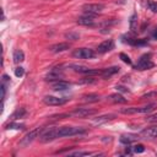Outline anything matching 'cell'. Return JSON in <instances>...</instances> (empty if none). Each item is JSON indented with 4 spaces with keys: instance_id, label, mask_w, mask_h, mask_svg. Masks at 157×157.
<instances>
[{
    "instance_id": "obj_1",
    "label": "cell",
    "mask_w": 157,
    "mask_h": 157,
    "mask_svg": "<svg viewBox=\"0 0 157 157\" xmlns=\"http://www.w3.org/2000/svg\"><path fill=\"white\" fill-rule=\"evenodd\" d=\"M86 129L80 126H60L58 128V137H65V136H74L85 134Z\"/></svg>"
},
{
    "instance_id": "obj_2",
    "label": "cell",
    "mask_w": 157,
    "mask_h": 157,
    "mask_svg": "<svg viewBox=\"0 0 157 157\" xmlns=\"http://www.w3.org/2000/svg\"><path fill=\"white\" fill-rule=\"evenodd\" d=\"M44 131V128H42V126H39V128H36V129H33V130H31L28 134H26L25 135V137L21 140V142H20V145H22V146H27V145H29L33 140H36L37 137H39L40 136V134Z\"/></svg>"
},
{
    "instance_id": "obj_3",
    "label": "cell",
    "mask_w": 157,
    "mask_h": 157,
    "mask_svg": "<svg viewBox=\"0 0 157 157\" xmlns=\"http://www.w3.org/2000/svg\"><path fill=\"white\" fill-rule=\"evenodd\" d=\"M153 65L155 64L151 61V54H144L139 59L137 64L135 65V69L136 70H147V69L153 67Z\"/></svg>"
},
{
    "instance_id": "obj_4",
    "label": "cell",
    "mask_w": 157,
    "mask_h": 157,
    "mask_svg": "<svg viewBox=\"0 0 157 157\" xmlns=\"http://www.w3.org/2000/svg\"><path fill=\"white\" fill-rule=\"evenodd\" d=\"M58 139V128H49L48 130L43 131L39 136V140L40 142H50L53 140Z\"/></svg>"
},
{
    "instance_id": "obj_5",
    "label": "cell",
    "mask_w": 157,
    "mask_h": 157,
    "mask_svg": "<svg viewBox=\"0 0 157 157\" xmlns=\"http://www.w3.org/2000/svg\"><path fill=\"white\" fill-rule=\"evenodd\" d=\"M72 56L76 59H92L94 56V53L90 48H78L72 52Z\"/></svg>"
},
{
    "instance_id": "obj_6",
    "label": "cell",
    "mask_w": 157,
    "mask_h": 157,
    "mask_svg": "<svg viewBox=\"0 0 157 157\" xmlns=\"http://www.w3.org/2000/svg\"><path fill=\"white\" fill-rule=\"evenodd\" d=\"M94 13H91V12H85V15H82L81 17L77 18V23L81 25V26H94Z\"/></svg>"
},
{
    "instance_id": "obj_7",
    "label": "cell",
    "mask_w": 157,
    "mask_h": 157,
    "mask_svg": "<svg viewBox=\"0 0 157 157\" xmlns=\"http://www.w3.org/2000/svg\"><path fill=\"white\" fill-rule=\"evenodd\" d=\"M43 102L47 105H63L67 102V99L65 98H60V97H55V96H45L43 98Z\"/></svg>"
},
{
    "instance_id": "obj_8",
    "label": "cell",
    "mask_w": 157,
    "mask_h": 157,
    "mask_svg": "<svg viewBox=\"0 0 157 157\" xmlns=\"http://www.w3.org/2000/svg\"><path fill=\"white\" fill-rule=\"evenodd\" d=\"M139 136H140L141 139H148V140L157 139V125L144 129V130L140 132V135H139Z\"/></svg>"
},
{
    "instance_id": "obj_9",
    "label": "cell",
    "mask_w": 157,
    "mask_h": 157,
    "mask_svg": "<svg viewBox=\"0 0 157 157\" xmlns=\"http://www.w3.org/2000/svg\"><path fill=\"white\" fill-rule=\"evenodd\" d=\"M82 10L85 12H91V13H99L102 12V10H104V5L103 4H85L82 5Z\"/></svg>"
},
{
    "instance_id": "obj_10",
    "label": "cell",
    "mask_w": 157,
    "mask_h": 157,
    "mask_svg": "<svg viewBox=\"0 0 157 157\" xmlns=\"http://www.w3.org/2000/svg\"><path fill=\"white\" fill-rule=\"evenodd\" d=\"M96 113H97L96 109H91V108H76L71 113V115H75V117H78V118H85V117L93 115Z\"/></svg>"
},
{
    "instance_id": "obj_11",
    "label": "cell",
    "mask_w": 157,
    "mask_h": 157,
    "mask_svg": "<svg viewBox=\"0 0 157 157\" xmlns=\"http://www.w3.org/2000/svg\"><path fill=\"white\" fill-rule=\"evenodd\" d=\"M114 48V42L113 39H107V40H103L101 44H98L97 47V52L103 54V53H107L109 50H112Z\"/></svg>"
},
{
    "instance_id": "obj_12",
    "label": "cell",
    "mask_w": 157,
    "mask_h": 157,
    "mask_svg": "<svg viewBox=\"0 0 157 157\" xmlns=\"http://www.w3.org/2000/svg\"><path fill=\"white\" fill-rule=\"evenodd\" d=\"M61 77H63V71L58 67H53L45 76V80L47 81H59V78H61Z\"/></svg>"
},
{
    "instance_id": "obj_13",
    "label": "cell",
    "mask_w": 157,
    "mask_h": 157,
    "mask_svg": "<svg viewBox=\"0 0 157 157\" xmlns=\"http://www.w3.org/2000/svg\"><path fill=\"white\" fill-rule=\"evenodd\" d=\"M119 70H120L119 66H110V67H107V69H102L101 76H102L103 78H108V77H110L112 75H115L117 72H119Z\"/></svg>"
},
{
    "instance_id": "obj_14",
    "label": "cell",
    "mask_w": 157,
    "mask_h": 157,
    "mask_svg": "<svg viewBox=\"0 0 157 157\" xmlns=\"http://www.w3.org/2000/svg\"><path fill=\"white\" fill-rule=\"evenodd\" d=\"M67 49H70V44H69V43H65V42H63V43H56V44H53V45L50 47V50H52L53 53H60V52H65V50H67Z\"/></svg>"
},
{
    "instance_id": "obj_15",
    "label": "cell",
    "mask_w": 157,
    "mask_h": 157,
    "mask_svg": "<svg viewBox=\"0 0 157 157\" xmlns=\"http://www.w3.org/2000/svg\"><path fill=\"white\" fill-rule=\"evenodd\" d=\"M70 83L69 82H66V81H63V80H59V81H56L54 85H53V90L54 91H66V90H69L70 88Z\"/></svg>"
},
{
    "instance_id": "obj_16",
    "label": "cell",
    "mask_w": 157,
    "mask_h": 157,
    "mask_svg": "<svg viewBox=\"0 0 157 157\" xmlns=\"http://www.w3.org/2000/svg\"><path fill=\"white\" fill-rule=\"evenodd\" d=\"M129 27H130V31H131L132 33H136V32H137V13H132V15L130 16Z\"/></svg>"
},
{
    "instance_id": "obj_17",
    "label": "cell",
    "mask_w": 157,
    "mask_h": 157,
    "mask_svg": "<svg viewBox=\"0 0 157 157\" xmlns=\"http://www.w3.org/2000/svg\"><path fill=\"white\" fill-rule=\"evenodd\" d=\"M117 115L115 114H104V115H101L98 118H96L93 120L94 124H102V123H105V121H109V120H113Z\"/></svg>"
},
{
    "instance_id": "obj_18",
    "label": "cell",
    "mask_w": 157,
    "mask_h": 157,
    "mask_svg": "<svg viewBox=\"0 0 157 157\" xmlns=\"http://www.w3.org/2000/svg\"><path fill=\"white\" fill-rule=\"evenodd\" d=\"M108 98V101H110V102H113V103H126V98H124L121 94H119V93H113V94H110L109 97H107Z\"/></svg>"
},
{
    "instance_id": "obj_19",
    "label": "cell",
    "mask_w": 157,
    "mask_h": 157,
    "mask_svg": "<svg viewBox=\"0 0 157 157\" xmlns=\"http://www.w3.org/2000/svg\"><path fill=\"white\" fill-rule=\"evenodd\" d=\"M12 59H13V61H15L16 64H20V63H22V61L25 60V53H23L21 49H17V50L13 52Z\"/></svg>"
},
{
    "instance_id": "obj_20",
    "label": "cell",
    "mask_w": 157,
    "mask_h": 157,
    "mask_svg": "<svg viewBox=\"0 0 157 157\" xmlns=\"http://www.w3.org/2000/svg\"><path fill=\"white\" fill-rule=\"evenodd\" d=\"M157 108V103H148L144 107H139V113H151Z\"/></svg>"
},
{
    "instance_id": "obj_21",
    "label": "cell",
    "mask_w": 157,
    "mask_h": 157,
    "mask_svg": "<svg viewBox=\"0 0 157 157\" xmlns=\"http://www.w3.org/2000/svg\"><path fill=\"white\" fill-rule=\"evenodd\" d=\"M82 99L85 102H88V103H93V102H98L99 101V96L97 93H88V94H85L82 97Z\"/></svg>"
},
{
    "instance_id": "obj_22",
    "label": "cell",
    "mask_w": 157,
    "mask_h": 157,
    "mask_svg": "<svg viewBox=\"0 0 157 157\" xmlns=\"http://www.w3.org/2000/svg\"><path fill=\"white\" fill-rule=\"evenodd\" d=\"M136 139H139L136 135H121V136H120V142L129 145L130 142H132V141L136 140Z\"/></svg>"
},
{
    "instance_id": "obj_23",
    "label": "cell",
    "mask_w": 157,
    "mask_h": 157,
    "mask_svg": "<svg viewBox=\"0 0 157 157\" xmlns=\"http://www.w3.org/2000/svg\"><path fill=\"white\" fill-rule=\"evenodd\" d=\"M27 114V110L25 109V108H17L15 112H13V114H12V119H18V118H23L25 115Z\"/></svg>"
},
{
    "instance_id": "obj_24",
    "label": "cell",
    "mask_w": 157,
    "mask_h": 157,
    "mask_svg": "<svg viewBox=\"0 0 157 157\" xmlns=\"http://www.w3.org/2000/svg\"><path fill=\"white\" fill-rule=\"evenodd\" d=\"M121 40L124 42V43H128V44H130V45H136V38H134V37H131V36H129V34H124L123 37H121Z\"/></svg>"
},
{
    "instance_id": "obj_25",
    "label": "cell",
    "mask_w": 157,
    "mask_h": 157,
    "mask_svg": "<svg viewBox=\"0 0 157 157\" xmlns=\"http://www.w3.org/2000/svg\"><path fill=\"white\" fill-rule=\"evenodd\" d=\"M123 114H136L139 113V107H129V108H123L120 110Z\"/></svg>"
},
{
    "instance_id": "obj_26",
    "label": "cell",
    "mask_w": 157,
    "mask_h": 157,
    "mask_svg": "<svg viewBox=\"0 0 157 157\" xmlns=\"http://www.w3.org/2000/svg\"><path fill=\"white\" fill-rule=\"evenodd\" d=\"M25 128V125L23 124H18V123H13V121H11V123H9L6 126H5V129L6 130H9V129H23Z\"/></svg>"
},
{
    "instance_id": "obj_27",
    "label": "cell",
    "mask_w": 157,
    "mask_h": 157,
    "mask_svg": "<svg viewBox=\"0 0 157 157\" xmlns=\"http://www.w3.org/2000/svg\"><path fill=\"white\" fill-rule=\"evenodd\" d=\"M91 155H94V153L88 152V151H76V152H70L69 153V156H78V157H81V156H91Z\"/></svg>"
},
{
    "instance_id": "obj_28",
    "label": "cell",
    "mask_w": 157,
    "mask_h": 157,
    "mask_svg": "<svg viewBox=\"0 0 157 157\" xmlns=\"http://www.w3.org/2000/svg\"><path fill=\"white\" fill-rule=\"evenodd\" d=\"M147 7H148V9H150L152 12L157 13V2H156V1L148 0V1H147Z\"/></svg>"
},
{
    "instance_id": "obj_29",
    "label": "cell",
    "mask_w": 157,
    "mask_h": 157,
    "mask_svg": "<svg viewBox=\"0 0 157 157\" xmlns=\"http://www.w3.org/2000/svg\"><path fill=\"white\" fill-rule=\"evenodd\" d=\"M65 38L71 39V40H77V39L80 38V36H78V33H75V32H69V33H66V34H65Z\"/></svg>"
},
{
    "instance_id": "obj_30",
    "label": "cell",
    "mask_w": 157,
    "mask_h": 157,
    "mask_svg": "<svg viewBox=\"0 0 157 157\" xmlns=\"http://www.w3.org/2000/svg\"><path fill=\"white\" fill-rule=\"evenodd\" d=\"M119 58H120L125 64H129V65L131 64V59H130L129 55H126L125 53H120V54H119Z\"/></svg>"
},
{
    "instance_id": "obj_31",
    "label": "cell",
    "mask_w": 157,
    "mask_h": 157,
    "mask_svg": "<svg viewBox=\"0 0 157 157\" xmlns=\"http://www.w3.org/2000/svg\"><path fill=\"white\" fill-rule=\"evenodd\" d=\"M132 151L135 152V153H142L144 151H145V147H144V145H135L134 147H132Z\"/></svg>"
},
{
    "instance_id": "obj_32",
    "label": "cell",
    "mask_w": 157,
    "mask_h": 157,
    "mask_svg": "<svg viewBox=\"0 0 157 157\" xmlns=\"http://www.w3.org/2000/svg\"><path fill=\"white\" fill-rule=\"evenodd\" d=\"M15 75H16L17 77H22V76L25 75V69L21 67V66L16 67V69H15Z\"/></svg>"
},
{
    "instance_id": "obj_33",
    "label": "cell",
    "mask_w": 157,
    "mask_h": 157,
    "mask_svg": "<svg viewBox=\"0 0 157 157\" xmlns=\"http://www.w3.org/2000/svg\"><path fill=\"white\" fill-rule=\"evenodd\" d=\"M81 82H82V83H93V82H96V78L92 77V76H90V77H85V78H82Z\"/></svg>"
},
{
    "instance_id": "obj_34",
    "label": "cell",
    "mask_w": 157,
    "mask_h": 157,
    "mask_svg": "<svg viewBox=\"0 0 157 157\" xmlns=\"http://www.w3.org/2000/svg\"><path fill=\"white\" fill-rule=\"evenodd\" d=\"M146 121H148V123H157V114L148 115V117L146 118Z\"/></svg>"
},
{
    "instance_id": "obj_35",
    "label": "cell",
    "mask_w": 157,
    "mask_h": 157,
    "mask_svg": "<svg viewBox=\"0 0 157 157\" xmlns=\"http://www.w3.org/2000/svg\"><path fill=\"white\" fill-rule=\"evenodd\" d=\"M5 93H6V85H5V82H1V99L2 101L5 98Z\"/></svg>"
},
{
    "instance_id": "obj_36",
    "label": "cell",
    "mask_w": 157,
    "mask_h": 157,
    "mask_svg": "<svg viewBox=\"0 0 157 157\" xmlns=\"http://www.w3.org/2000/svg\"><path fill=\"white\" fill-rule=\"evenodd\" d=\"M157 93L156 92H150V93H146L144 96H141V99H145V98H150V97H155Z\"/></svg>"
},
{
    "instance_id": "obj_37",
    "label": "cell",
    "mask_w": 157,
    "mask_h": 157,
    "mask_svg": "<svg viewBox=\"0 0 157 157\" xmlns=\"http://www.w3.org/2000/svg\"><path fill=\"white\" fill-rule=\"evenodd\" d=\"M118 91H120V92H129V90L126 88V87H124V86H117L115 87Z\"/></svg>"
},
{
    "instance_id": "obj_38",
    "label": "cell",
    "mask_w": 157,
    "mask_h": 157,
    "mask_svg": "<svg viewBox=\"0 0 157 157\" xmlns=\"http://www.w3.org/2000/svg\"><path fill=\"white\" fill-rule=\"evenodd\" d=\"M151 36H152V38L157 39V27H156V28H153V31L151 32Z\"/></svg>"
},
{
    "instance_id": "obj_39",
    "label": "cell",
    "mask_w": 157,
    "mask_h": 157,
    "mask_svg": "<svg viewBox=\"0 0 157 157\" xmlns=\"http://www.w3.org/2000/svg\"><path fill=\"white\" fill-rule=\"evenodd\" d=\"M2 81H4V82H9V81H10L9 76H7V75H4V76H2Z\"/></svg>"
}]
</instances>
